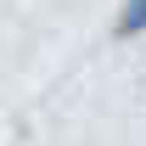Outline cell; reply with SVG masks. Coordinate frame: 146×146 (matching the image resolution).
I'll return each mask as SVG.
<instances>
[{"instance_id":"obj_1","label":"cell","mask_w":146,"mask_h":146,"mask_svg":"<svg viewBox=\"0 0 146 146\" xmlns=\"http://www.w3.org/2000/svg\"><path fill=\"white\" fill-rule=\"evenodd\" d=\"M112 34H118V39H141V34H146V0H118Z\"/></svg>"}]
</instances>
